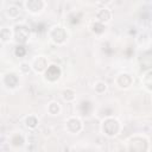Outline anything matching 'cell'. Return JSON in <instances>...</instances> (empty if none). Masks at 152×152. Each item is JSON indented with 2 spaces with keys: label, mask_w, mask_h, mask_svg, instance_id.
I'll list each match as a JSON object with an SVG mask.
<instances>
[{
  "label": "cell",
  "mask_w": 152,
  "mask_h": 152,
  "mask_svg": "<svg viewBox=\"0 0 152 152\" xmlns=\"http://www.w3.org/2000/svg\"><path fill=\"white\" fill-rule=\"evenodd\" d=\"M61 76H62V70L56 64H49L48 69L44 71V78H45V81H48L50 83L57 82Z\"/></svg>",
  "instance_id": "5b68a950"
},
{
  "label": "cell",
  "mask_w": 152,
  "mask_h": 152,
  "mask_svg": "<svg viewBox=\"0 0 152 152\" xmlns=\"http://www.w3.org/2000/svg\"><path fill=\"white\" fill-rule=\"evenodd\" d=\"M137 44L139 46H141L142 49H148L150 48V44H151V38H150V34L148 33H140L138 37H137Z\"/></svg>",
  "instance_id": "7c38bea8"
},
{
  "label": "cell",
  "mask_w": 152,
  "mask_h": 152,
  "mask_svg": "<svg viewBox=\"0 0 152 152\" xmlns=\"http://www.w3.org/2000/svg\"><path fill=\"white\" fill-rule=\"evenodd\" d=\"M148 148H150V144L147 138L140 135L132 137L127 145L128 152H147Z\"/></svg>",
  "instance_id": "7a4b0ae2"
},
{
  "label": "cell",
  "mask_w": 152,
  "mask_h": 152,
  "mask_svg": "<svg viewBox=\"0 0 152 152\" xmlns=\"http://www.w3.org/2000/svg\"><path fill=\"white\" fill-rule=\"evenodd\" d=\"M141 82H142V87L148 93H151L152 91V71H151V69H148V70L145 71Z\"/></svg>",
  "instance_id": "4fadbf2b"
},
{
  "label": "cell",
  "mask_w": 152,
  "mask_h": 152,
  "mask_svg": "<svg viewBox=\"0 0 152 152\" xmlns=\"http://www.w3.org/2000/svg\"><path fill=\"white\" fill-rule=\"evenodd\" d=\"M83 128V124L82 120L77 116H70L66 121H65V129L71 133V134H76L80 133Z\"/></svg>",
  "instance_id": "8992f818"
},
{
  "label": "cell",
  "mask_w": 152,
  "mask_h": 152,
  "mask_svg": "<svg viewBox=\"0 0 152 152\" xmlns=\"http://www.w3.org/2000/svg\"><path fill=\"white\" fill-rule=\"evenodd\" d=\"M24 6H25V8H26V11L28 13L38 14L44 10L45 2L43 0H26L24 2Z\"/></svg>",
  "instance_id": "9c48e42d"
},
{
  "label": "cell",
  "mask_w": 152,
  "mask_h": 152,
  "mask_svg": "<svg viewBox=\"0 0 152 152\" xmlns=\"http://www.w3.org/2000/svg\"><path fill=\"white\" fill-rule=\"evenodd\" d=\"M62 108H61V104L57 102V101H51L49 102L48 104V113L50 115H58L61 113Z\"/></svg>",
  "instance_id": "2e32d148"
},
{
  "label": "cell",
  "mask_w": 152,
  "mask_h": 152,
  "mask_svg": "<svg viewBox=\"0 0 152 152\" xmlns=\"http://www.w3.org/2000/svg\"><path fill=\"white\" fill-rule=\"evenodd\" d=\"M78 109H80V113L82 115H89L93 112V103L89 100H83L80 102Z\"/></svg>",
  "instance_id": "5bb4252c"
},
{
  "label": "cell",
  "mask_w": 152,
  "mask_h": 152,
  "mask_svg": "<svg viewBox=\"0 0 152 152\" xmlns=\"http://www.w3.org/2000/svg\"><path fill=\"white\" fill-rule=\"evenodd\" d=\"M48 66H49V61L45 56H37L31 63V69L37 74H44Z\"/></svg>",
  "instance_id": "52a82bcc"
},
{
  "label": "cell",
  "mask_w": 152,
  "mask_h": 152,
  "mask_svg": "<svg viewBox=\"0 0 152 152\" xmlns=\"http://www.w3.org/2000/svg\"><path fill=\"white\" fill-rule=\"evenodd\" d=\"M95 17H96V21L97 23H101V24L104 25L106 23H108L112 19V12H110V10L103 7V8H100L96 12Z\"/></svg>",
  "instance_id": "8fae6325"
},
{
  "label": "cell",
  "mask_w": 152,
  "mask_h": 152,
  "mask_svg": "<svg viewBox=\"0 0 152 152\" xmlns=\"http://www.w3.org/2000/svg\"><path fill=\"white\" fill-rule=\"evenodd\" d=\"M115 84L120 89H128L133 84V76L128 72H121L115 77Z\"/></svg>",
  "instance_id": "ba28073f"
},
{
  "label": "cell",
  "mask_w": 152,
  "mask_h": 152,
  "mask_svg": "<svg viewBox=\"0 0 152 152\" xmlns=\"http://www.w3.org/2000/svg\"><path fill=\"white\" fill-rule=\"evenodd\" d=\"M121 129V125L119 122L118 119L115 118H112V116H108L106 118L102 124H101V131L104 135L112 138V137H115Z\"/></svg>",
  "instance_id": "6da1fadb"
},
{
  "label": "cell",
  "mask_w": 152,
  "mask_h": 152,
  "mask_svg": "<svg viewBox=\"0 0 152 152\" xmlns=\"http://www.w3.org/2000/svg\"><path fill=\"white\" fill-rule=\"evenodd\" d=\"M90 30H91V32L95 33V34H102V33L104 32V30H106V26H104L103 24H101V23L94 21V23L91 24V26H90Z\"/></svg>",
  "instance_id": "44dd1931"
},
{
  "label": "cell",
  "mask_w": 152,
  "mask_h": 152,
  "mask_svg": "<svg viewBox=\"0 0 152 152\" xmlns=\"http://www.w3.org/2000/svg\"><path fill=\"white\" fill-rule=\"evenodd\" d=\"M14 55L17 57H24L26 55V48L24 45H17V48L14 49Z\"/></svg>",
  "instance_id": "603a6c76"
},
{
  "label": "cell",
  "mask_w": 152,
  "mask_h": 152,
  "mask_svg": "<svg viewBox=\"0 0 152 152\" xmlns=\"http://www.w3.org/2000/svg\"><path fill=\"white\" fill-rule=\"evenodd\" d=\"M25 144V139L20 133H15L11 137V145L13 147H21Z\"/></svg>",
  "instance_id": "e0dca14e"
},
{
  "label": "cell",
  "mask_w": 152,
  "mask_h": 152,
  "mask_svg": "<svg viewBox=\"0 0 152 152\" xmlns=\"http://www.w3.org/2000/svg\"><path fill=\"white\" fill-rule=\"evenodd\" d=\"M62 97L65 102H72L76 99V93H75V90H72L70 88H66L62 91Z\"/></svg>",
  "instance_id": "ac0fdd59"
},
{
  "label": "cell",
  "mask_w": 152,
  "mask_h": 152,
  "mask_svg": "<svg viewBox=\"0 0 152 152\" xmlns=\"http://www.w3.org/2000/svg\"><path fill=\"white\" fill-rule=\"evenodd\" d=\"M13 39L18 43V45H23L25 44L31 36L30 28L28 26H26L25 24H17L13 27Z\"/></svg>",
  "instance_id": "277c9868"
},
{
  "label": "cell",
  "mask_w": 152,
  "mask_h": 152,
  "mask_svg": "<svg viewBox=\"0 0 152 152\" xmlns=\"http://www.w3.org/2000/svg\"><path fill=\"white\" fill-rule=\"evenodd\" d=\"M6 12H7V15H8L10 18H13V19H15V18H18V17L20 15V8H19L18 6H15V5L8 6Z\"/></svg>",
  "instance_id": "ffe728a7"
},
{
  "label": "cell",
  "mask_w": 152,
  "mask_h": 152,
  "mask_svg": "<svg viewBox=\"0 0 152 152\" xmlns=\"http://www.w3.org/2000/svg\"><path fill=\"white\" fill-rule=\"evenodd\" d=\"M13 39V31L8 27H2L0 30V40L1 42H11Z\"/></svg>",
  "instance_id": "9a60e30c"
},
{
  "label": "cell",
  "mask_w": 152,
  "mask_h": 152,
  "mask_svg": "<svg viewBox=\"0 0 152 152\" xmlns=\"http://www.w3.org/2000/svg\"><path fill=\"white\" fill-rule=\"evenodd\" d=\"M20 70H21L23 74H28L31 71V64H28L26 62H23L20 64Z\"/></svg>",
  "instance_id": "cb8c5ba5"
},
{
  "label": "cell",
  "mask_w": 152,
  "mask_h": 152,
  "mask_svg": "<svg viewBox=\"0 0 152 152\" xmlns=\"http://www.w3.org/2000/svg\"><path fill=\"white\" fill-rule=\"evenodd\" d=\"M94 89L97 94H103L106 90H107V83L103 82V81H97L95 84H94Z\"/></svg>",
  "instance_id": "7402d4cb"
},
{
  "label": "cell",
  "mask_w": 152,
  "mask_h": 152,
  "mask_svg": "<svg viewBox=\"0 0 152 152\" xmlns=\"http://www.w3.org/2000/svg\"><path fill=\"white\" fill-rule=\"evenodd\" d=\"M4 84L8 89H14L19 84V77L14 72H8L4 76Z\"/></svg>",
  "instance_id": "30bf717a"
},
{
  "label": "cell",
  "mask_w": 152,
  "mask_h": 152,
  "mask_svg": "<svg viewBox=\"0 0 152 152\" xmlns=\"http://www.w3.org/2000/svg\"><path fill=\"white\" fill-rule=\"evenodd\" d=\"M48 34H49L50 40L56 45H63L68 39V32H66L65 27H63L61 25L52 26L49 30Z\"/></svg>",
  "instance_id": "3957f363"
},
{
  "label": "cell",
  "mask_w": 152,
  "mask_h": 152,
  "mask_svg": "<svg viewBox=\"0 0 152 152\" xmlns=\"http://www.w3.org/2000/svg\"><path fill=\"white\" fill-rule=\"evenodd\" d=\"M25 125L26 127L31 128V129H34L37 126H38V118L36 115H28L25 118Z\"/></svg>",
  "instance_id": "d6986e66"
}]
</instances>
